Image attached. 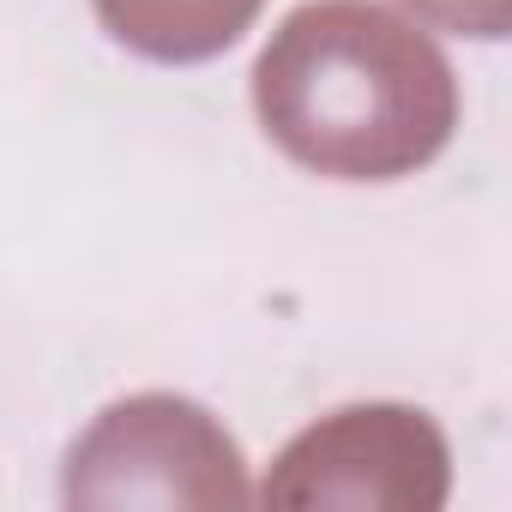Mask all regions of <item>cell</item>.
Instances as JSON below:
<instances>
[{
    "label": "cell",
    "instance_id": "obj_1",
    "mask_svg": "<svg viewBox=\"0 0 512 512\" xmlns=\"http://www.w3.org/2000/svg\"><path fill=\"white\" fill-rule=\"evenodd\" d=\"M266 139L332 181H398L458 133V79L434 37L374 0H308L253 61Z\"/></svg>",
    "mask_w": 512,
    "mask_h": 512
},
{
    "label": "cell",
    "instance_id": "obj_2",
    "mask_svg": "<svg viewBox=\"0 0 512 512\" xmlns=\"http://www.w3.org/2000/svg\"><path fill=\"white\" fill-rule=\"evenodd\" d=\"M67 506L121 512V506H247L241 446L211 410L175 392H139L109 404L79 446L67 452Z\"/></svg>",
    "mask_w": 512,
    "mask_h": 512
},
{
    "label": "cell",
    "instance_id": "obj_3",
    "mask_svg": "<svg viewBox=\"0 0 512 512\" xmlns=\"http://www.w3.org/2000/svg\"><path fill=\"white\" fill-rule=\"evenodd\" d=\"M452 488V452L428 410L350 404L302 428L266 470V506H380L434 512Z\"/></svg>",
    "mask_w": 512,
    "mask_h": 512
},
{
    "label": "cell",
    "instance_id": "obj_4",
    "mask_svg": "<svg viewBox=\"0 0 512 512\" xmlns=\"http://www.w3.org/2000/svg\"><path fill=\"white\" fill-rule=\"evenodd\" d=\"M103 31L151 61H211L260 19L266 0H91Z\"/></svg>",
    "mask_w": 512,
    "mask_h": 512
},
{
    "label": "cell",
    "instance_id": "obj_5",
    "mask_svg": "<svg viewBox=\"0 0 512 512\" xmlns=\"http://www.w3.org/2000/svg\"><path fill=\"white\" fill-rule=\"evenodd\" d=\"M404 7H416L422 19H434L458 37H482V43L506 37V25H512V0H404Z\"/></svg>",
    "mask_w": 512,
    "mask_h": 512
}]
</instances>
